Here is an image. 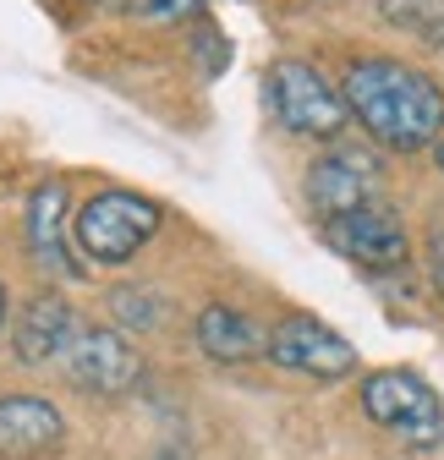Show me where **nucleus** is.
<instances>
[{"label": "nucleus", "mask_w": 444, "mask_h": 460, "mask_svg": "<svg viewBox=\"0 0 444 460\" xmlns=\"http://www.w3.org/2000/svg\"><path fill=\"white\" fill-rule=\"evenodd\" d=\"M341 93H346V110L351 121L368 127L373 143L395 148V154H417V148H439L444 137V88L395 61V55H368V61H351L346 77H341Z\"/></svg>", "instance_id": "f257e3e1"}, {"label": "nucleus", "mask_w": 444, "mask_h": 460, "mask_svg": "<svg viewBox=\"0 0 444 460\" xmlns=\"http://www.w3.org/2000/svg\"><path fill=\"white\" fill-rule=\"evenodd\" d=\"M263 93H269V110L291 137H341L351 110H346V93L329 83L313 61H274L269 77H263Z\"/></svg>", "instance_id": "f03ea898"}, {"label": "nucleus", "mask_w": 444, "mask_h": 460, "mask_svg": "<svg viewBox=\"0 0 444 460\" xmlns=\"http://www.w3.org/2000/svg\"><path fill=\"white\" fill-rule=\"evenodd\" d=\"M362 411H368V422H378L384 433H395V438H406L417 449L444 444V400L412 367L368 373V384H362Z\"/></svg>", "instance_id": "7ed1b4c3"}, {"label": "nucleus", "mask_w": 444, "mask_h": 460, "mask_svg": "<svg viewBox=\"0 0 444 460\" xmlns=\"http://www.w3.org/2000/svg\"><path fill=\"white\" fill-rule=\"evenodd\" d=\"M159 230V203L138 198V192H93L77 214H72V236L83 247V258L116 269V263H132L138 247Z\"/></svg>", "instance_id": "20e7f679"}, {"label": "nucleus", "mask_w": 444, "mask_h": 460, "mask_svg": "<svg viewBox=\"0 0 444 460\" xmlns=\"http://www.w3.org/2000/svg\"><path fill=\"white\" fill-rule=\"evenodd\" d=\"M263 357L274 367H286V373H307V378H324V384L357 373V345L341 329H329L324 318H313V313H286L269 329Z\"/></svg>", "instance_id": "39448f33"}, {"label": "nucleus", "mask_w": 444, "mask_h": 460, "mask_svg": "<svg viewBox=\"0 0 444 460\" xmlns=\"http://www.w3.org/2000/svg\"><path fill=\"white\" fill-rule=\"evenodd\" d=\"M318 236H324V247H335L357 269H401L412 258V236H406V225L390 203H368V208L324 219Z\"/></svg>", "instance_id": "423d86ee"}, {"label": "nucleus", "mask_w": 444, "mask_h": 460, "mask_svg": "<svg viewBox=\"0 0 444 460\" xmlns=\"http://www.w3.org/2000/svg\"><path fill=\"white\" fill-rule=\"evenodd\" d=\"M368 203H384V170L373 154L329 148L307 164V208L318 214V225L335 214H351V208H368Z\"/></svg>", "instance_id": "0eeeda50"}, {"label": "nucleus", "mask_w": 444, "mask_h": 460, "mask_svg": "<svg viewBox=\"0 0 444 460\" xmlns=\"http://www.w3.org/2000/svg\"><path fill=\"white\" fill-rule=\"evenodd\" d=\"M61 373L83 389V394H127L143 384V357L121 329H99L83 323V334L72 340V351L61 357Z\"/></svg>", "instance_id": "6e6552de"}, {"label": "nucleus", "mask_w": 444, "mask_h": 460, "mask_svg": "<svg viewBox=\"0 0 444 460\" xmlns=\"http://www.w3.org/2000/svg\"><path fill=\"white\" fill-rule=\"evenodd\" d=\"M67 444V417L39 394L0 400V460H44Z\"/></svg>", "instance_id": "1a4fd4ad"}, {"label": "nucleus", "mask_w": 444, "mask_h": 460, "mask_svg": "<svg viewBox=\"0 0 444 460\" xmlns=\"http://www.w3.org/2000/svg\"><path fill=\"white\" fill-rule=\"evenodd\" d=\"M72 192L67 181H39L33 198H28V247L39 258V269L49 274H77V258H72Z\"/></svg>", "instance_id": "9d476101"}, {"label": "nucleus", "mask_w": 444, "mask_h": 460, "mask_svg": "<svg viewBox=\"0 0 444 460\" xmlns=\"http://www.w3.org/2000/svg\"><path fill=\"white\" fill-rule=\"evenodd\" d=\"M83 334V318L72 302L61 296H33L17 318V362L28 367H49V362H61L72 351V340Z\"/></svg>", "instance_id": "9b49d317"}, {"label": "nucleus", "mask_w": 444, "mask_h": 460, "mask_svg": "<svg viewBox=\"0 0 444 460\" xmlns=\"http://www.w3.org/2000/svg\"><path fill=\"white\" fill-rule=\"evenodd\" d=\"M192 334H198V351H203L209 362H253V357H263V345H269V334H263L247 313L226 307V302H209V307L198 313Z\"/></svg>", "instance_id": "f8f14e48"}, {"label": "nucleus", "mask_w": 444, "mask_h": 460, "mask_svg": "<svg viewBox=\"0 0 444 460\" xmlns=\"http://www.w3.org/2000/svg\"><path fill=\"white\" fill-rule=\"evenodd\" d=\"M378 12H384L390 28L444 49V0H378Z\"/></svg>", "instance_id": "ddd939ff"}, {"label": "nucleus", "mask_w": 444, "mask_h": 460, "mask_svg": "<svg viewBox=\"0 0 444 460\" xmlns=\"http://www.w3.org/2000/svg\"><path fill=\"white\" fill-rule=\"evenodd\" d=\"M110 302H116V318L132 323V329H159L164 323V302L154 291H132V285H127V291H116Z\"/></svg>", "instance_id": "4468645a"}, {"label": "nucleus", "mask_w": 444, "mask_h": 460, "mask_svg": "<svg viewBox=\"0 0 444 460\" xmlns=\"http://www.w3.org/2000/svg\"><path fill=\"white\" fill-rule=\"evenodd\" d=\"M127 6L148 22H187V17L203 12V0H127Z\"/></svg>", "instance_id": "2eb2a0df"}, {"label": "nucleus", "mask_w": 444, "mask_h": 460, "mask_svg": "<svg viewBox=\"0 0 444 460\" xmlns=\"http://www.w3.org/2000/svg\"><path fill=\"white\" fill-rule=\"evenodd\" d=\"M428 252H433V258H428V263H433V279H439V291H444V230L433 236V247H428Z\"/></svg>", "instance_id": "dca6fc26"}, {"label": "nucleus", "mask_w": 444, "mask_h": 460, "mask_svg": "<svg viewBox=\"0 0 444 460\" xmlns=\"http://www.w3.org/2000/svg\"><path fill=\"white\" fill-rule=\"evenodd\" d=\"M0 329H6V285H0Z\"/></svg>", "instance_id": "f3484780"}, {"label": "nucleus", "mask_w": 444, "mask_h": 460, "mask_svg": "<svg viewBox=\"0 0 444 460\" xmlns=\"http://www.w3.org/2000/svg\"><path fill=\"white\" fill-rule=\"evenodd\" d=\"M439 170H444V137H439Z\"/></svg>", "instance_id": "a211bd4d"}, {"label": "nucleus", "mask_w": 444, "mask_h": 460, "mask_svg": "<svg viewBox=\"0 0 444 460\" xmlns=\"http://www.w3.org/2000/svg\"><path fill=\"white\" fill-rule=\"evenodd\" d=\"M164 460H182V455H164Z\"/></svg>", "instance_id": "6ab92c4d"}]
</instances>
